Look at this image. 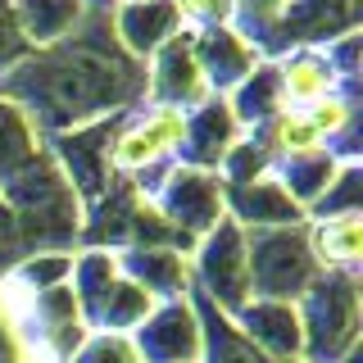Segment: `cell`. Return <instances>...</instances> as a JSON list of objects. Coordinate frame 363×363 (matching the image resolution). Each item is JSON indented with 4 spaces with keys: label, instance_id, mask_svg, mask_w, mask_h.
<instances>
[{
    "label": "cell",
    "instance_id": "1",
    "mask_svg": "<svg viewBox=\"0 0 363 363\" xmlns=\"http://www.w3.org/2000/svg\"><path fill=\"white\" fill-rule=\"evenodd\" d=\"M300 336H304V363H340L359 340V291L354 277L323 272L304 286L300 304Z\"/></svg>",
    "mask_w": 363,
    "mask_h": 363
},
{
    "label": "cell",
    "instance_id": "2",
    "mask_svg": "<svg viewBox=\"0 0 363 363\" xmlns=\"http://www.w3.org/2000/svg\"><path fill=\"white\" fill-rule=\"evenodd\" d=\"M245 255H250V286L255 300H281L295 304L304 286L318 277L309 236L291 232V227H264V232H245Z\"/></svg>",
    "mask_w": 363,
    "mask_h": 363
},
{
    "label": "cell",
    "instance_id": "3",
    "mask_svg": "<svg viewBox=\"0 0 363 363\" xmlns=\"http://www.w3.org/2000/svg\"><path fill=\"white\" fill-rule=\"evenodd\" d=\"M159 213L173 218L177 227H186L191 236H209L227 213H223V177L204 173V168H186V164H168L164 182L155 191Z\"/></svg>",
    "mask_w": 363,
    "mask_h": 363
},
{
    "label": "cell",
    "instance_id": "4",
    "mask_svg": "<svg viewBox=\"0 0 363 363\" xmlns=\"http://www.w3.org/2000/svg\"><path fill=\"white\" fill-rule=\"evenodd\" d=\"M200 277L209 286L213 304H223L227 313H241L255 300L250 286V255H245V227L223 218L209 236H200Z\"/></svg>",
    "mask_w": 363,
    "mask_h": 363
},
{
    "label": "cell",
    "instance_id": "5",
    "mask_svg": "<svg viewBox=\"0 0 363 363\" xmlns=\"http://www.w3.org/2000/svg\"><path fill=\"white\" fill-rule=\"evenodd\" d=\"M145 363H200L204 359V332L186 300H164L155 313L132 332Z\"/></svg>",
    "mask_w": 363,
    "mask_h": 363
},
{
    "label": "cell",
    "instance_id": "6",
    "mask_svg": "<svg viewBox=\"0 0 363 363\" xmlns=\"http://www.w3.org/2000/svg\"><path fill=\"white\" fill-rule=\"evenodd\" d=\"M155 68L145 77V96L150 105H173V109H200L204 100L213 96L209 82H204L200 64H196V45H191V32H177L168 45H159L150 55Z\"/></svg>",
    "mask_w": 363,
    "mask_h": 363
},
{
    "label": "cell",
    "instance_id": "7",
    "mask_svg": "<svg viewBox=\"0 0 363 363\" xmlns=\"http://www.w3.org/2000/svg\"><path fill=\"white\" fill-rule=\"evenodd\" d=\"M223 213L236 218V227L245 232H264V227H300L304 209L281 191L277 177H255L241 186H223Z\"/></svg>",
    "mask_w": 363,
    "mask_h": 363
},
{
    "label": "cell",
    "instance_id": "8",
    "mask_svg": "<svg viewBox=\"0 0 363 363\" xmlns=\"http://www.w3.org/2000/svg\"><path fill=\"white\" fill-rule=\"evenodd\" d=\"M191 45H196V64H200V73H204V82H209L213 96L236 91L259 64H264V60H259V45H250L236 28L196 32V37H191Z\"/></svg>",
    "mask_w": 363,
    "mask_h": 363
},
{
    "label": "cell",
    "instance_id": "9",
    "mask_svg": "<svg viewBox=\"0 0 363 363\" xmlns=\"http://www.w3.org/2000/svg\"><path fill=\"white\" fill-rule=\"evenodd\" d=\"M236 141H241V123H236V113L227 109L223 96H209L200 109L186 113V141H182L177 164L186 159V168H204V173H213V168L232 155Z\"/></svg>",
    "mask_w": 363,
    "mask_h": 363
},
{
    "label": "cell",
    "instance_id": "10",
    "mask_svg": "<svg viewBox=\"0 0 363 363\" xmlns=\"http://www.w3.org/2000/svg\"><path fill=\"white\" fill-rule=\"evenodd\" d=\"M241 327L245 336L255 340L264 354L281 359V363H304V336H300V313L295 304H281V300H250L241 313Z\"/></svg>",
    "mask_w": 363,
    "mask_h": 363
},
{
    "label": "cell",
    "instance_id": "11",
    "mask_svg": "<svg viewBox=\"0 0 363 363\" xmlns=\"http://www.w3.org/2000/svg\"><path fill=\"white\" fill-rule=\"evenodd\" d=\"M272 68H277V91H281V105L286 109H309L323 96L340 91L332 64H327V55L318 45H295L286 60H277Z\"/></svg>",
    "mask_w": 363,
    "mask_h": 363
},
{
    "label": "cell",
    "instance_id": "12",
    "mask_svg": "<svg viewBox=\"0 0 363 363\" xmlns=\"http://www.w3.org/2000/svg\"><path fill=\"white\" fill-rule=\"evenodd\" d=\"M155 304L159 300H155L150 291L136 286L128 272H118V277H113L82 313H86V327H91V332H123V336H132L136 327L155 313Z\"/></svg>",
    "mask_w": 363,
    "mask_h": 363
},
{
    "label": "cell",
    "instance_id": "13",
    "mask_svg": "<svg viewBox=\"0 0 363 363\" xmlns=\"http://www.w3.org/2000/svg\"><path fill=\"white\" fill-rule=\"evenodd\" d=\"M309 255L318 272H336V277H354L363 259V218L359 213H340V218H318L309 232Z\"/></svg>",
    "mask_w": 363,
    "mask_h": 363
},
{
    "label": "cell",
    "instance_id": "14",
    "mask_svg": "<svg viewBox=\"0 0 363 363\" xmlns=\"http://www.w3.org/2000/svg\"><path fill=\"white\" fill-rule=\"evenodd\" d=\"M113 28H118V41L128 45L132 55H155L159 45H168L182 32L168 0H150V5H118Z\"/></svg>",
    "mask_w": 363,
    "mask_h": 363
},
{
    "label": "cell",
    "instance_id": "15",
    "mask_svg": "<svg viewBox=\"0 0 363 363\" xmlns=\"http://www.w3.org/2000/svg\"><path fill=\"white\" fill-rule=\"evenodd\" d=\"M340 164H345V159H336V150L327 145V150H313V155H300V159L277 164V168H272V177H277L281 191H286V196L309 213L313 204L323 200V191L332 186V177L340 173Z\"/></svg>",
    "mask_w": 363,
    "mask_h": 363
},
{
    "label": "cell",
    "instance_id": "16",
    "mask_svg": "<svg viewBox=\"0 0 363 363\" xmlns=\"http://www.w3.org/2000/svg\"><path fill=\"white\" fill-rule=\"evenodd\" d=\"M259 150L277 164L286 159H300V155H313V150H327V141L313 132V123L304 118V109H281L259 128Z\"/></svg>",
    "mask_w": 363,
    "mask_h": 363
},
{
    "label": "cell",
    "instance_id": "17",
    "mask_svg": "<svg viewBox=\"0 0 363 363\" xmlns=\"http://www.w3.org/2000/svg\"><path fill=\"white\" fill-rule=\"evenodd\" d=\"M9 9L28 41H64L82 23V0H14Z\"/></svg>",
    "mask_w": 363,
    "mask_h": 363
},
{
    "label": "cell",
    "instance_id": "18",
    "mask_svg": "<svg viewBox=\"0 0 363 363\" xmlns=\"http://www.w3.org/2000/svg\"><path fill=\"white\" fill-rule=\"evenodd\" d=\"M227 109L236 113V123L241 128H264V123L272 118V113H281L286 105H281V91H277V68L272 64H259L255 73L245 77L236 91H227Z\"/></svg>",
    "mask_w": 363,
    "mask_h": 363
},
{
    "label": "cell",
    "instance_id": "19",
    "mask_svg": "<svg viewBox=\"0 0 363 363\" xmlns=\"http://www.w3.org/2000/svg\"><path fill=\"white\" fill-rule=\"evenodd\" d=\"M295 0H232V28L241 32L250 45H259L268 32H277L286 23Z\"/></svg>",
    "mask_w": 363,
    "mask_h": 363
},
{
    "label": "cell",
    "instance_id": "20",
    "mask_svg": "<svg viewBox=\"0 0 363 363\" xmlns=\"http://www.w3.org/2000/svg\"><path fill=\"white\" fill-rule=\"evenodd\" d=\"M136 128L155 141V150L173 164L182 155V141H186V109H173V105H150L145 113H136Z\"/></svg>",
    "mask_w": 363,
    "mask_h": 363
},
{
    "label": "cell",
    "instance_id": "21",
    "mask_svg": "<svg viewBox=\"0 0 363 363\" xmlns=\"http://www.w3.org/2000/svg\"><path fill=\"white\" fill-rule=\"evenodd\" d=\"M304 118L313 123V132L323 136V141H340V136L354 132L359 109H354V96H350V91H332V96H323L318 105L304 109Z\"/></svg>",
    "mask_w": 363,
    "mask_h": 363
},
{
    "label": "cell",
    "instance_id": "22",
    "mask_svg": "<svg viewBox=\"0 0 363 363\" xmlns=\"http://www.w3.org/2000/svg\"><path fill=\"white\" fill-rule=\"evenodd\" d=\"M68 363H145V359L136 350V340L123 332H86V340Z\"/></svg>",
    "mask_w": 363,
    "mask_h": 363
},
{
    "label": "cell",
    "instance_id": "23",
    "mask_svg": "<svg viewBox=\"0 0 363 363\" xmlns=\"http://www.w3.org/2000/svg\"><path fill=\"white\" fill-rule=\"evenodd\" d=\"M177 14L182 32H209V28H232V0H168Z\"/></svg>",
    "mask_w": 363,
    "mask_h": 363
},
{
    "label": "cell",
    "instance_id": "24",
    "mask_svg": "<svg viewBox=\"0 0 363 363\" xmlns=\"http://www.w3.org/2000/svg\"><path fill=\"white\" fill-rule=\"evenodd\" d=\"M318 218H340V213H359V164L345 159L340 173L332 177V186L323 191V200L313 204Z\"/></svg>",
    "mask_w": 363,
    "mask_h": 363
},
{
    "label": "cell",
    "instance_id": "25",
    "mask_svg": "<svg viewBox=\"0 0 363 363\" xmlns=\"http://www.w3.org/2000/svg\"><path fill=\"white\" fill-rule=\"evenodd\" d=\"M118 5H150V0H118Z\"/></svg>",
    "mask_w": 363,
    "mask_h": 363
}]
</instances>
